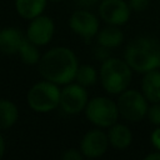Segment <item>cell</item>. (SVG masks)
I'll use <instances>...</instances> for the list:
<instances>
[{
  "label": "cell",
  "instance_id": "6da1fadb",
  "mask_svg": "<svg viewBox=\"0 0 160 160\" xmlns=\"http://www.w3.org/2000/svg\"><path fill=\"white\" fill-rule=\"evenodd\" d=\"M38 68L42 79L58 85H66L75 80L79 62L71 49L55 46L41 55Z\"/></svg>",
  "mask_w": 160,
  "mask_h": 160
},
{
  "label": "cell",
  "instance_id": "7a4b0ae2",
  "mask_svg": "<svg viewBox=\"0 0 160 160\" xmlns=\"http://www.w3.org/2000/svg\"><path fill=\"white\" fill-rule=\"evenodd\" d=\"M124 60L132 71L145 74L158 69L160 62V42L152 36H139L131 40L124 51Z\"/></svg>",
  "mask_w": 160,
  "mask_h": 160
},
{
  "label": "cell",
  "instance_id": "3957f363",
  "mask_svg": "<svg viewBox=\"0 0 160 160\" xmlns=\"http://www.w3.org/2000/svg\"><path fill=\"white\" fill-rule=\"evenodd\" d=\"M99 78L106 92L119 95L129 88L132 78V69L125 60L109 56L101 62Z\"/></svg>",
  "mask_w": 160,
  "mask_h": 160
},
{
  "label": "cell",
  "instance_id": "277c9868",
  "mask_svg": "<svg viewBox=\"0 0 160 160\" xmlns=\"http://www.w3.org/2000/svg\"><path fill=\"white\" fill-rule=\"evenodd\" d=\"M61 89L58 84L42 80L35 82L26 94V101L29 108L39 114H46L55 110L60 104Z\"/></svg>",
  "mask_w": 160,
  "mask_h": 160
},
{
  "label": "cell",
  "instance_id": "5b68a950",
  "mask_svg": "<svg viewBox=\"0 0 160 160\" xmlns=\"http://www.w3.org/2000/svg\"><path fill=\"white\" fill-rule=\"evenodd\" d=\"M86 119L95 125L96 128H110L120 116L118 104L110 98L106 96H96L89 99L86 108H85Z\"/></svg>",
  "mask_w": 160,
  "mask_h": 160
},
{
  "label": "cell",
  "instance_id": "8992f818",
  "mask_svg": "<svg viewBox=\"0 0 160 160\" xmlns=\"http://www.w3.org/2000/svg\"><path fill=\"white\" fill-rule=\"evenodd\" d=\"M118 109L122 119L130 122L141 121L149 109V101L144 94L135 89H126L118 95Z\"/></svg>",
  "mask_w": 160,
  "mask_h": 160
},
{
  "label": "cell",
  "instance_id": "52a82bcc",
  "mask_svg": "<svg viewBox=\"0 0 160 160\" xmlns=\"http://www.w3.org/2000/svg\"><path fill=\"white\" fill-rule=\"evenodd\" d=\"M89 101L88 91L85 86L78 82H69L64 85L60 94V104L61 110L68 115H75L85 110L86 104Z\"/></svg>",
  "mask_w": 160,
  "mask_h": 160
},
{
  "label": "cell",
  "instance_id": "ba28073f",
  "mask_svg": "<svg viewBox=\"0 0 160 160\" xmlns=\"http://www.w3.org/2000/svg\"><path fill=\"white\" fill-rule=\"evenodd\" d=\"M69 28L74 34L82 38L84 41H90L100 30L98 16L85 9L76 10L70 15Z\"/></svg>",
  "mask_w": 160,
  "mask_h": 160
},
{
  "label": "cell",
  "instance_id": "9c48e42d",
  "mask_svg": "<svg viewBox=\"0 0 160 160\" xmlns=\"http://www.w3.org/2000/svg\"><path fill=\"white\" fill-rule=\"evenodd\" d=\"M131 9L125 0H101L99 4V16L108 25L121 26L130 19Z\"/></svg>",
  "mask_w": 160,
  "mask_h": 160
},
{
  "label": "cell",
  "instance_id": "30bf717a",
  "mask_svg": "<svg viewBox=\"0 0 160 160\" xmlns=\"http://www.w3.org/2000/svg\"><path fill=\"white\" fill-rule=\"evenodd\" d=\"M55 34L54 20L48 15H39L30 20L25 36L38 46L48 45Z\"/></svg>",
  "mask_w": 160,
  "mask_h": 160
},
{
  "label": "cell",
  "instance_id": "8fae6325",
  "mask_svg": "<svg viewBox=\"0 0 160 160\" xmlns=\"http://www.w3.org/2000/svg\"><path fill=\"white\" fill-rule=\"evenodd\" d=\"M109 138L105 131H102L100 128L91 129L81 138L80 141V151L84 155V158L89 159H96L102 156L109 146Z\"/></svg>",
  "mask_w": 160,
  "mask_h": 160
},
{
  "label": "cell",
  "instance_id": "7c38bea8",
  "mask_svg": "<svg viewBox=\"0 0 160 160\" xmlns=\"http://www.w3.org/2000/svg\"><path fill=\"white\" fill-rule=\"evenodd\" d=\"M24 38L25 35L18 28L6 26L0 29V52L5 55L18 54V50Z\"/></svg>",
  "mask_w": 160,
  "mask_h": 160
},
{
  "label": "cell",
  "instance_id": "4fadbf2b",
  "mask_svg": "<svg viewBox=\"0 0 160 160\" xmlns=\"http://www.w3.org/2000/svg\"><path fill=\"white\" fill-rule=\"evenodd\" d=\"M141 92L151 104L160 101V70L154 69L144 74L141 80Z\"/></svg>",
  "mask_w": 160,
  "mask_h": 160
},
{
  "label": "cell",
  "instance_id": "5bb4252c",
  "mask_svg": "<svg viewBox=\"0 0 160 160\" xmlns=\"http://www.w3.org/2000/svg\"><path fill=\"white\" fill-rule=\"evenodd\" d=\"M108 138L110 145L118 150H125L132 141L131 130L126 125L119 122H115L109 128Z\"/></svg>",
  "mask_w": 160,
  "mask_h": 160
},
{
  "label": "cell",
  "instance_id": "9a60e30c",
  "mask_svg": "<svg viewBox=\"0 0 160 160\" xmlns=\"http://www.w3.org/2000/svg\"><path fill=\"white\" fill-rule=\"evenodd\" d=\"M49 0H15L16 12L25 20H31L41 15Z\"/></svg>",
  "mask_w": 160,
  "mask_h": 160
},
{
  "label": "cell",
  "instance_id": "2e32d148",
  "mask_svg": "<svg viewBox=\"0 0 160 160\" xmlns=\"http://www.w3.org/2000/svg\"><path fill=\"white\" fill-rule=\"evenodd\" d=\"M98 44L106 48V49H114L122 44L124 41V32L120 30L116 25H108L99 30L98 35Z\"/></svg>",
  "mask_w": 160,
  "mask_h": 160
},
{
  "label": "cell",
  "instance_id": "e0dca14e",
  "mask_svg": "<svg viewBox=\"0 0 160 160\" xmlns=\"http://www.w3.org/2000/svg\"><path fill=\"white\" fill-rule=\"evenodd\" d=\"M19 118L16 104L9 99H0V131L10 129Z\"/></svg>",
  "mask_w": 160,
  "mask_h": 160
},
{
  "label": "cell",
  "instance_id": "ac0fdd59",
  "mask_svg": "<svg viewBox=\"0 0 160 160\" xmlns=\"http://www.w3.org/2000/svg\"><path fill=\"white\" fill-rule=\"evenodd\" d=\"M18 55L25 65H36L41 58L40 51H39V46L35 45L34 42H31L26 36L24 38L22 42L20 44V48L18 50Z\"/></svg>",
  "mask_w": 160,
  "mask_h": 160
},
{
  "label": "cell",
  "instance_id": "d6986e66",
  "mask_svg": "<svg viewBox=\"0 0 160 160\" xmlns=\"http://www.w3.org/2000/svg\"><path fill=\"white\" fill-rule=\"evenodd\" d=\"M75 80L78 84L88 88L91 86L96 82L98 80V71L96 69L90 65V64H84V65H79L76 75H75Z\"/></svg>",
  "mask_w": 160,
  "mask_h": 160
},
{
  "label": "cell",
  "instance_id": "ffe728a7",
  "mask_svg": "<svg viewBox=\"0 0 160 160\" xmlns=\"http://www.w3.org/2000/svg\"><path fill=\"white\" fill-rule=\"evenodd\" d=\"M146 116H148L149 121L152 125L160 126V101L159 102H152V105L149 106Z\"/></svg>",
  "mask_w": 160,
  "mask_h": 160
},
{
  "label": "cell",
  "instance_id": "44dd1931",
  "mask_svg": "<svg viewBox=\"0 0 160 160\" xmlns=\"http://www.w3.org/2000/svg\"><path fill=\"white\" fill-rule=\"evenodd\" d=\"M131 11L135 12H141L144 10H146L150 5V0H129L128 1Z\"/></svg>",
  "mask_w": 160,
  "mask_h": 160
},
{
  "label": "cell",
  "instance_id": "7402d4cb",
  "mask_svg": "<svg viewBox=\"0 0 160 160\" xmlns=\"http://www.w3.org/2000/svg\"><path fill=\"white\" fill-rule=\"evenodd\" d=\"M84 158V155L81 154L80 149H68L66 151L62 152L61 159L64 160H81Z\"/></svg>",
  "mask_w": 160,
  "mask_h": 160
},
{
  "label": "cell",
  "instance_id": "603a6c76",
  "mask_svg": "<svg viewBox=\"0 0 160 160\" xmlns=\"http://www.w3.org/2000/svg\"><path fill=\"white\" fill-rule=\"evenodd\" d=\"M150 142L156 150H160V126H158L150 134Z\"/></svg>",
  "mask_w": 160,
  "mask_h": 160
},
{
  "label": "cell",
  "instance_id": "cb8c5ba5",
  "mask_svg": "<svg viewBox=\"0 0 160 160\" xmlns=\"http://www.w3.org/2000/svg\"><path fill=\"white\" fill-rule=\"evenodd\" d=\"M145 160H160V150H155L145 156Z\"/></svg>",
  "mask_w": 160,
  "mask_h": 160
},
{
  "label": "cell",
  "instance_id": "d4e9b609",
  "mask_svg": "<svg viewBox=\"0 0 160 160\" xmlns=\"http://www.w3.org/2000/svg\"><path fill=\"white\" fill-rule=\"evenodd\" d=\"M78 2H79L80 5H82V6H86V8H89V6H92V5H95V4L98 2V0H78Z\"/></svg>",
  "mask_w": 160,
  "mask_h": 160
},
{
  "label": "cell",
  "instance_id": "484cf974",
  "mask_svg": "<svg viewBox=\"0 0 160 160\" xmlns=\"http://www.w3.org/2000/svg\"><path fill=\"white\" fill-rule=\"evenodd\" d=\"M4 154H5V140H4L1 131H0V159L4 156Z\"/></svg>",
  "mask_w": 160,
  "mask_h": 160
},
{
  "label": "cell",
  "instance_id": "4316f807",
  "mask_svg": "<svg viewBox=\"0 0 160 160\" xmlns=\"http://www.w3.org/2000/svg\"><path fill=\"white\" fill-rule=\"evenodd\" d=\"M49 1H51V2H60V1H62V0H49Z\"/></svg>",
  "mask_w": 160,
  "mask_h": 160
},
{
  "label": "cell",
  "instance_id": "83f0119b",
  "mask_svg": "<svg viewBox=\"0 0 160 160\" xmlns=\"http://www.w3.org/2000/svg\"><path fill=\"white\" fill-rule=\"evenodd\" d=\"M158 69H159V70H160V62H159V68H158Z\"/></svg>",
  "mask_w": 160,
  "mask_h": 160
}]
</instances>
